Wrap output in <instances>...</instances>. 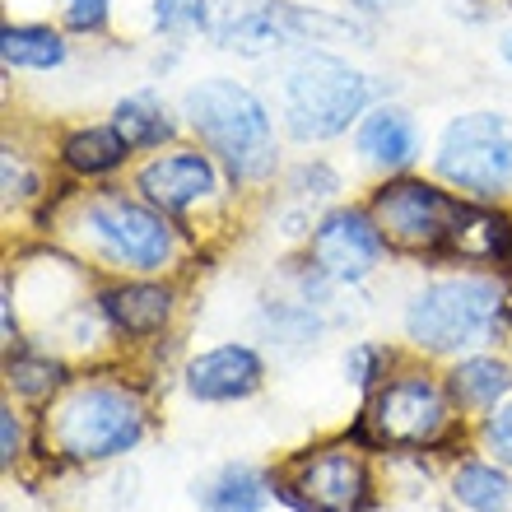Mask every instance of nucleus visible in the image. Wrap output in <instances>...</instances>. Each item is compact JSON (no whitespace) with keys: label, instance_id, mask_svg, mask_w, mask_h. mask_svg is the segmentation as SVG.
Instances as JSON below:
<instances>
[{"label":"nucleus","instance_id":"f257e3e1","mask_svg":"<svg viewBox=\"0 0 512 512\" xmlns=\"http://www.w3.org/2000/svg\"><path fill=\"white\" fill-rule=\"evenodd\" d=\"M182 112L210 154L224 159L233 182H261L275 173V126L252 89L233 80H205L187 89Z\"/></svg>","mask_w":512,"mask_h":512},{"label":"nucleus","instance_id":"f03ea898","mask_svg":"<svg viewBox=\"0 0 512 512\" xmlns=\"http://www.w3.org/2000/svg\"><path fill=\"white\" fill-rule=\"evenodd\" d=\"M503 308H508V298L494 280H480V275L438 280L419 289L415 303L405 308V336L433 354L475 350L499 336Z\"/></svg>","mask_w":512,"mask_h":512},{"label":"nucleus","instance_id":"7ed1b4c3","mask_svg":"<svg viewBox=\"0 0 512 512\" xmlns=\"http://www.w3.org/2000/svg\"><path fill=\"white\" fill-rule=\"evenodd\" d=\"M368 108V80L336 56L303 52L284 70L280 112L294 140H331Z\"/></svg>","mask_w":512,"mask_h":512},{"label":"nucleus","instance_id":"20e7f679","mask_svg":"<svg viewBox=\"0 0 512 512\" xmlns=\"http://www.w3.org/2000/svg\"><path fill=\"white\" fill-rule=\"evenodd\" d=\"M47 429L70 461H108L145 438V415L122 387H84L47 415Z\"/></svg>","mask_w":512,"mask_h":512},{"label":"nucleus","instance_id":"39448f33","mask_svg":"<svg viewBox=\"0 0 512 512\" xmlns=\"http://www.w3.org/2000/svg\"><path fill=\"white\" fill-rule=\"evenodd\" d=\"M438 173L475 201H494L512 182V122L499 112H466L443 131Z\"/></svg>","mask_w":512,"mask_h":512},{"label":"nucleus","instance_id":"423d86ee","mask_svg":"<svg viewBox=\"0 0 512 512\" xmlns=\"http://www.w3.org/2000/svg\"><path fill=\"white\" fill-rule=\"evenodd\" d=\"M447 391L424 373H405L373 396L354 438H373L382 447H433L447 433Z\"/></svg>","mask_w":512,"mask_h":512},{"label":"nucleus","instance_id":"0eeeda50","mask_svg":"<svg viewBox=\"0 0 512 512\" xmlns=\"http://www.w3.org/2000/svg\"><path fill=\"white\" fill-rule=\"evenodd\" d=\"M461 215H466V205H457L429 182H410V177L387 182L373 196V219H378L382 238L401 252H443Z\"/></svg>","mask_w":512,"mask_h":512},{"label":"nucleus","instance_id":"6e6552de","mask_svg":"<svg viewBox=\"0 0 512 512\" xmlns=\"http://www.w3.org/2000/svg\"><path fill=\"white\" fill-rule=\"evenodd\" d=\"M84 233L94 238V247L112 266L126 270H159L173 256V229L163 224V215L135 201H122V196H103V201L89 205Z\"/></svg>","mask_w":512,"mask_h":512},{"label":"nucleus","instance_id":"1a4fd4ad","mask_svg":"<svg viewBox=\"0 0 512 512\" xmlns=\"http://www.w3.org/2000/svg\"><path fill=\"white\" fill-rule=\"evenodd\" d=\"M280 499L298 512H364L373 503V480L350 447H317L294 461Z\"/></svg>","mask_w":512,"mask_h":512},{"label":"nucleus","instance_id":"9d476101","mask_svg":"<svg viewBox=\"0 0 512 512\" xmlns=\"http://www.w3.org/2000/svg\"><path fill=\"white\" fill-rule=\"evenodd\" d=\"M382 252H387V238H382L378 219L364 215V210H336V215H326L312 229V243H308L317 275L340 280V284H354V280H364V275H373Z\"/></svg>","mask_w":512,"mask_h":512},{"label":"nucleus","instance_id":"9b49d317","mask_svg":"<svg viewBox=\"0 0 512 512\" xmlns=\"http://www.w3.org/2000/svg\"><path fill=\"white\" fill-rule=\"evenodd\" d=\"M312 24H322V19L294 10L284 0H229L219 10L215 33L238 56H270L280 47H289V42H298Z\"/></svg>","mask_w":512,"mask_h":512},{"label":"nucleus","instance_id":"f8f14e48","mask_svg":"<svg viewBox=\"0 0 512 512\" xmlns=\"http://www.w3.org/2000/svg\"><path fill=\"white\" fill-rule=\"evenodd\" d=\"M215 163L205 159L201 149H173V154H159V159H149L135 177V187L145 196L154 210H191V205H201L205 196H215Z\"/></svg>","mask_w":512,"mask_h":512},{"label":"nucleus","instance_id":"ddd939ff","mask_svg":"<svg viewBox=\"0 0 512 512\" xmlns=\"http://www.w3.org/2000/svg\"><path fill=\"white\" fill-rule=\"evenodd\" d=\"M266 368H261V354L247 350V345H219V350H205L201 359H191L187 368V391L196 401L224 405V401H243L261 387Z\"/></svg>","mask_w":512,"mask_h":512},{"label":"nucleus","instance_id":"4468645a","mask_svg":"<svg viewBox=\"0 0 512 512\" xmlns=\"http://www.w3.org/2000/svg\"><path fill=\"white\" fill-rule=\"evenodd\" d=\"M98 308H103L112 331L145 340V336H159L163 322L173 317V294L163 284H117V289H103Z\"/></svg>","mask_w":512,"mask_h":512},{"label":"nucleus","instance_id":"2eb2a0df","mask_svg":"<svg viewBox=\"0 0 512 512\" xmlns=\"http://www.w3.org/2000/svg\"><path fill=\"white\" fill-rule=\"evenodd\" d=\"M359 154L373 168H410L419 154V131L401 108H373L359 126Z\"/></svg>","mask_w":512,"mask_h":512},{"label":"nucleus","instance_id":"dca6fc26","mask_svg":"<svg viewBox=\"0 0 512 512\" xmlns=\"http://www.w3.org/2000/svg\"><path fill=\"white\" fill-rule=\"evenodd\" d=\"M196 499L205 503V512H261L270 503V480L256 466H224L215 480H205L196 489Z\"/></svg>","mask_w":512,"mask_h":512},{"label":"nucleus","instance_id":"f3484780","mask_svg":"<svg viewBox=\"0 0 512 512\" xmlns=\"http://www.w3.org/2000/svg\"><path fill=\"white\" fill-rule=\"evenodd\" d=\"M126 154H131V145H126V135L117 126H84L61 145V159H66V168L75 177L112 173V168L126 163Z\"/></svg>","mask_w":512,"mask_h":512},{"label":"nucleus","instance_id":"a211bd4d","mask_svg":"<svg viewBox=\"0 0 512 512\" xmlns=\"http://www.w3.org/2000/svg\"><path fill=\"white\" fill-rule=\"evenodd\" d=\"M508 391H512V368L499 364V359H466L447 378V396L457 405H466V410H489Z\"/></svg>","mask_w":512,"mask_h":512},{"label":"nucleus","instance_id":"6ab92c4d","mask_svg":"<svg viewBox=\"0 0 512 512\" xmlns=\"http://www.w3.org/2000/svg\"><path fill=\"white\" fill-rule=\"evenodd\" d=\"M0 56H5L10 70H52L66 61V42H61V33H52V28L19 24V28H5V33H0Z\"/></svg>","mask_w":512,"mask_h":512},{"label":"nucleus","instance_id":"aec40b11","mask_svg":"<svg viewBox=\"0 0 512 512\" xmlns=\"http://www.w3.org/2000/svg\"><path fill=\"white\" fill-rule=\"evenodd\" d=\"M452 499L471 512H508L512 503V485L499 466H485V461H466L457 475H452Z\"/></svg>","mask_w":512,"mask_h":512},{"label":"nucleus","instance_id":"412c9836","mask_svg":"<svg viewBox=\"0 0 512 512\" xmlns=\"http://www.w3.org/2000/svg\"><path fill=\"white\" fill-rule=\"evenodd\" d=\"M112 126L126 135V145L131 149H154V145H163V140H173V122H168V112L159 108V98H149V94L122 98Z\"/></svg>","mask_w":512,"mask_h":512},{"label":"nucleus","instance_id":"4be33fe9","mask_svg":"<svg viewBox=\"0 0 512 512\" xmlns=\"http://www.w3.org/2000/svg\"><path fill=\"white\" fill-rule=\"evenodd\" d=\"M61 382H66V368L56 364V359H42V354H14L10 359V387L19 396H28V401L52 396Z\"/></svg>","mask_w":512,"mask_h":512},{"label":"nucleus","instance_id":"5701e85b","mask_svg":"<svg viewBox=\"0 0 512 512\" xmlns=\"http://www.w3.org/2000/svg\"><path fill=\"white\" fill-rule=\"evenodd\" d=\"M154 24L163 33H196L210 24V0H154Z\"/></svg>","mask_w":512,"mask_h":512},{"label":"nucleus","instance_id":"b1692460","mask_svg":"<svg viewBox=\"0 0 512 512\" xmlns=\"http://www.w3.org/2000/svg\"><path fill=\"white\" fill-rule=\"evenodd\" d=\"M387 364L391 354L382 350V345H373V340H364V345H354L350 354H345V373H350V382L359 391H373L382 378H387Z\"/></svg>","mask_w":512,"mask_h":512},{"label":"nucleus","instance_id":"393cba45","mask_svg":"<svg viewBox=\"0 0 512 512\" xmlns=\"http://www.w3.org/2000/svg\"><path fill=\"white\" fill-rule=\"evenodd\" d=\"M485 443H489V452H494L503 466H512V401L499 405V415H489Z\"/></svg>","mask_w":512,"mask_h":512},{"label":"nucleus","instance_id":"a878e982","mask_svg":"<svg viewBox=\"0 0 512 512\" xmlns=\"http://www.w3.org/2000/svg\"><path fill=\"white\" fill-rule=\"evenodd\" d=\"M108 19V0H66V24L80 33H94Z\"/></svg>","mask_w":512,"mask_h":512},{"label":"nucleus","instance_id":"bb28decb","mask_svg":"<svg viewBox=\"0 0 512 512\" xmlns=\"http://www.w3.org/2000/svg\"><path fill=\"white\" fill-rule=\"evenodd\" d=\"M0 429H5V461L19 457V443H24V433H19V419L14 410H0Z\"/></svg>","mask_w":512,"mask_h":512},{"label":"nucleus","instance_id":"cd10ccee","mask_svg":"<svg viewBox=\"0 0 512 512\" xmlns=\"http://www.w3.org/2000/svg\"><path fill=\"white\" fill-rule=\"evenodd\" d=\"M354 10H364V14H378V10H387L391 0H350Z\"/></svg>","mask_w":512,"mask_h":512},{"label":"nucleus","instance_id":"c85d7f7f","mask_svg":"<svg viewBox=\"0 0 512 512\" xmlns=\"http://www.w3.org/2000/svg\"><path fill=\"white\" fill-rule=\"evenodd\" d=\"M503 56H508V61H512V38H508V42H503Z\"/></svg>","mask_w":512,"mask_h":512}]
</instances>
